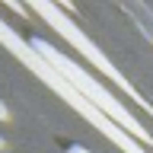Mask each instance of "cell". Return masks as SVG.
I'll return each instance as SVG.
<instances>
[{
	"instance_id": "cell-1",
	"label": "cell",
	"mask_w": 153,
	"mask_h": 153,
	"mask_svg": "<svg viewBox=\"0 0 153 153\" xmlns=\"http://www.w3.org/2000/svg\"><path fill=\"white\" fill-rule=\"evenodd\" d=\"M29 48H35V54H38V57H45V61H48L51 67H54L57 74H64V80H67L70 86H74L76 93L83 89V96H89V99H93V105L99 108V112H105L108 118H112V121L124 124V128H128V131H131L134 137H140V140H147V143H150V134H147V128H140V124L134 121L131 115L124 112V105H121V102H115L112 96L105 93V89H102L99 83H96V80H89V76H86L83 70H80V67L74 64V61H67L64 54H57L54 48H51V45H45L42 38H32V42H29Z\"/></svg>"
},
{
	"instance_id": "cell-2",
	"label": "cell",
	"mask_w": 153,
	"mask_h": 153,
	"mask_svg": "<svg viewBox=\"0 0 153 153\" xmlns=\"http://www.w3.org/2000/svg\"><path fill=\"white\" fill-rule=\"evenodd\" d=\"M0 121H10V108H7L3 102H0Z\"/></svg>"
},
{
	"instance_id": "cell-3",
	"label": "cell",
	"mask_w": 153,
	"mask_h": 153,
	"mask_svg": "<svg viewBox=\"0 0 153 153\" xmlns=\"http://www.w3.org/2000/svg\"><path fill=\"white\" fill-rule=\"evenodd\" d=\"M70 153H89L86 147H70Z\"/></svg>"
},
{
	"instance_id": "cell-4",
	"label": "cell",
	"mask_w": 153,
	"mask_h": 153,
	"mask_svg": "<svg viewBox=\"0 0 153 153\" xmlns=\"http://www.w3.org/2000/svg\"><path fill=\"white\" fill-rule=\"evenodd\" d=\"M3 150H7V140H3V137H0V153H3Z\"/></svg>"
}]
</instances>
